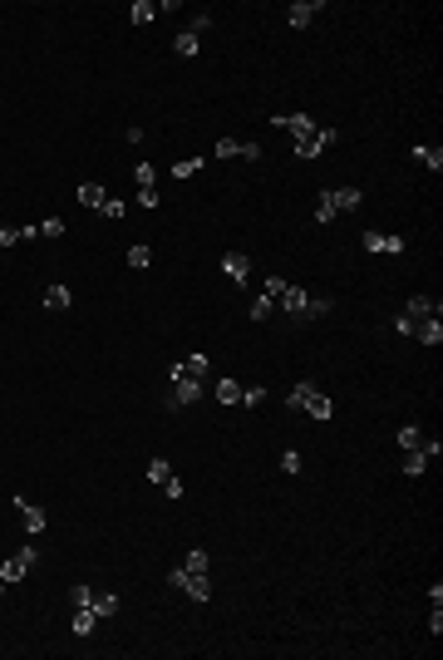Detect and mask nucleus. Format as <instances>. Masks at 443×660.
I'll list each match as a JSON object with an SVG mask.
<instances>
[{
	"label": "nucleus",
	"instance_id": "nucleus-21",
	"mask_svg": "<svg viewBox=\"0 0 443 660\" xmlns=\"http://www.w3.org/2000/svg\"><path fill=\"white\" fill-rule=\"evenodd\" d=\"M25 237H40V227H0V247H15Z\"/></svg>",
	"mask_w": 443,
	"mask_h": 660
},
{
	"label": "nucleus",
	"instance_id": "nucleus-22",
	"mask_svg": "<svg viewBox=\"0 0 443 660\" xmlns=\"http://www.w3.org/2000/svg\"><path fill=\"white\" fill-rule=\"evenodd\" d=\"M94 616H99V621H103V616H119V596H114V591L94 596Z\"/></svg>",
	"mask_w": 443,
	"mask_h": 660
},
{
	"label": "nucleus",
	"instance_id": "nucleus-34",
	"mask_svg": "<svg viewBox=\"0 0 443 660\" xmlns=\"http://www.w3.org/2000/svg\"><path fill=\"white\" fill-rule=\"evenodd\" d=\"M99 217H124V197H103V207H99Z\"/></svg>",
	"mask_w": 443,
	"mask_h": 660
},
{
	"label": "nucleus",
	"instance_id": "nucleus-5",
	"mask_svg": "<svg viewBox=\"0 0 443 660\" xmlns=\"http://www.w3.org/2000/svg\"><path fill=\"white\" fill-rule=\"evenodd\" d=\"M30 567H35V547H20L10 562H0V581L15 586V581H25V572H30Z\"/></svg>",
	"mask_w": 443,
	"mask_h": 660
},
{
	"label": "nucleus",
	"instance_id": "nucleus-11",
	"mask_svg": "<svg viewBox=\"0 0 443 660\" xmlns=\"http://www.w3.org/2000/svg\"><path fill=\"white\" fill-rule=\"evenodd\" d=\"M202 374H207V355H202V350L173 365V379H202Z\"/></svg>",
	"mask_w": 443,
	"mask_h": 660
},
{
	"label": "nucleus",
	"instance_id": "nucleus-8",
	"mask_svg": "<svg viewBox=\"0 0 443 660\" xmlns=\"http://www.w3.org/2000/svg\"><path fill=\"white\" fill-rule=\"evenodd\" d=\"M15 513H20V522H25V532H30V537H40V532H44V508H35L30 498H15Z\"/></svg>",
	"mask_w": 443,
	"mask_h": 660
},
{
	"label": "nucleus",
	"instance_id": "nucleus-4",
	"mask_svg": "<svg viewBox=\"0 0 443 660\" xmlns=\"http://www.w3.org/2000/svg\"><path fill=\"white\" fill-rule=\"evenodd\" d=\"M202 399V379H173V390H168V399H162V409H187V404H197Z\"/></svg>",
	"mask_w": 443,
	"mask_h": 660
},
{
	"label": "nucleus",
	"instance_id": "nucleus-17",
	"mask_svg": "<svg viewBox=\"0 0 443 660\" xmlns=\"http://www.w3.org/2000/svg\"><path fill=\"white\" fill-rule=\"evenodd\" d=\"M212 395H217V404H242V384L237 379H217Z\"/></svg>",
	"mask_w": 443,
	"mask_h": 660
},
{
	"label": "nucleus",
	"instance_id": "nucleus-37",
	"mask_svg": "<svg viewBox=\"0 0 443 660\" xmlns=\"http://www.w3.org/2000/svg\"><path fill=\"white\" fill-rule=\"evenodd\" d=\"M281 473H301V454H296V449L281 454Z\"/></svg>",
	"mask_w": 443,
	"mask_h": 660
},
{
	"label": "nucleus",
	"instance_id": "nucleus-35",
	"mask_svg": "<svg viewBox=\"0 0 443 660\" xmlns=\"http://www.w3.org/2000/svg\"><path fill=\"white\" fill-rule=\"evenodd\" d=\"M242 404H251V409H256V404H266V390H261V384H251V390H242Z\"/></svg>",
	"mask_w": 443,
	"mask_h": 660
},
{
	"label": "nucleus",
	"instance_id": "nucleus-9",
	"mask_svg": "<svg viewBox=\"0 0 443 660\" xmlns=\"http://www.w3.org/2000/svg\"><path fill=\"white\" fill-rule=\"evenodd\" d=\"M222 271H227V277L242 286V281L251 277V256H246V251H227V256H222Z\"/></svg>",
	"mask_w": 443,
	"mask_h": 660
},
{
	"label": "nucleus",
	"instance_id": "nucleus-10",
	"mask_svg": "<svg viewBox=\"0 0 443 660\" xmlns=\"http://www.w3.org/2000/svg\"><path fill=\"white\" fill-rule=\"evenodd\" d=\"M281 306H286L291 315H310V291H306V286H291V281H286V291H281Z\"/></svg>",
	"mask_w": 443,
	"mask_h": 660
},
{
	"label": "nucleus",
	"instance_id": "nucleus-39",
	"mask_svg": "<svg viewBox=\"0 0 443 660\" xmlns=\"http://www.w3.org/2000/svg\"><path fill=\"white\" fill-rule=\"evenodd\" d=\"M207 25H212V15H202V10H197V15H192V25H187V30H192V35H202V30H207Z\"/></svg>",
	"mask_w": 443,
	"mask_h": 660
},
{
	"label": "nucleus",
	"instance_id": "nucleus-13",
	"mask_svg": "<svg viewBox=\"0 0 443 660\" xmlns=\"http://www.w3.org/2000/svg\"><path fill=\"white\" fill-rule=\"evenodd\" d=\"M428 315H438V301H433V296H414V301L404 306V320H414V325L428 320Z\"/></svg>",
	"mask_w": 443,
	"mask_h": 660
},
{
	"label": "nucleus",
	"instance_id": "nucleus-29",
	"mask_svg": "<svg viewBox=\"0 0 443 660\" xmlns=\"http://www.w3.org/2000/svg\"><path fill=\"white\" fill-rule=\"evenodd\" d=\"M40 232H44L49 242H60V237H65V217H44V222H40Z\"/></svg>",
	"mask_w": 443,
	"mask_h": 660
},
{
	"label": "nucleus",
	"instance_id": "nucleus-7",
	"mask_svg": "<svg viewBox=\"0 0 443 660\" xmlns=\"http://www.w3.org/2000/svg\"><path fill=\"white\" fill-rule=\"evenodd\" d=\"M325 202L335 207V217H340V212H355V207L365 202V192H360V188H325Z\"/></svg>",
	"mask_w": 443,
	"mask_h": 660
},
{
	"label": "nucleus",
	"instance_id": "nucleus-16",
	"mask_svg": "<svg viewBox=\"0 0 443 660\" xmlns=\"http://www.w3.org/2000/svg\"><path fill=\"white\" fill-rule=\"evenodd\" d=\"M40 301H44V311H69V301H74V296H69V286H44V296H40Z\"/></svg>",
	"mask_w": 443,
	"mask_h": 660
},
{
	"label": "nucleus",
	"instance_id": "nucleus-26",
	"mask_svg": "<svg viewBox=\"0 0 443 660\" xmlns=\"http://www.w3.org/2000/svg\"><path fill=\"white\" fill-rule=\"evenodd\" d=\"M414 158L424 163V168H433V173L443 168V148H414Z\"/></svg>",
	"mask_w": 443,
	"mask_h": 660
},
{
	"label": "nucleus",
	"instance_id": "nucleus-12",
	"mask_svg": "<svg viewBox=\"0 0 443 660\" xmlns=\"http://www.w3.org/2000/svg\"><path fill=\"white\" fill-rule=\"evenodd\" d=\"M271 124H276V129H291L296 138L315 129V119H310V114H271Z\"/></svg>",
	"mask_w": 443,
	"mask_h": 660
},
{
	"label": "nucleus",
	"instance_id": "nucleus-27",
	"mask_svg": "<svg viewBox=\"0 0 443 660\" xmlns=\"http://www.w3.org/2000/svg\"><path fill=\"white\" fill-rule=\"evenodd\" d=\"M148 261H153V247H143V242H138V247H128V266H133V271H143Z\"/></svg>",
	"mask_w": 443,
	"mask_h": 660
},
{
	"label": "nucleus",
	"instance_id": "nucleus-20",
	"mask_svg": "<svg viewBox=\"0 0 443 660\" xmlns=\"http://www.w3.org/2000/svg\"><path fill=\"white\" fill-rule=\"evenodd\" d=\"M168 478H178L168 459H153V463H148V483H158V488H162V483H168Z\"/></svg>",
	"mask_w": 443,
	"mask_h": 660
},
{
	"label": "nucleus",
	"instance_id": "nucleus-31",
	"mask_svg": "<svg viewBox=\"0 0 443 660\" xmlns=\"http://www.w3.org/2000/svg\"><path fill=\"white\" fill-rule=\"evenodd\" d=\"M183 567H192V572H207L212 562H207V552H202V547H192V552L183 557Z\"/></svg>",
	"mask_w": 443,
	"mask_h": 660
},
{
	"label": "nucleus",
	"instance_id": "nucleus-19",
	"mask_svg": "<svg viewBox=\"0 0 443 660\" xmlns=\"http://www.w3.org/2000/svg\"><path fill=\"white\" fill-rule=\"evenodd\" d=\"M94 626H99L94 607H79V611H74V636H94Z\"/></svg>",
	"mask_w": 443,
	"mask_h": 660
},
{
	"label": "nucleus",
	"instance_id": "nucleus-30",
	"mask_svg": "<svg viewBox=\"0 0 443 660\" xmlns=\"http://www.w3.org/2000/svg\"><path fill=\"white\" fill-rule=\"evenodd\" d=\"M192 173H202V158H183V163H173V178H192Z\"/></svg>",
	"mask_w": 443,
	"mask_h": 660
},
{
	"label": "nucleus",
	"instance_id": "nucleus-14",
	"mask_svg": "<svg viewBox=\"0 0 443 660\" xmlns=\"http://www.w3.org/2000/svg\"><path fill=\"white\" fill-rule=\"evenodd\" d=\"M315 15H320V0H315V6H310V0H296V6L286 10V20H291L296 30H306V25H310Z\"/></svg>",
	"mask_w": 443,
	"mask_h": 660
},
{
	"label": "nucleus",
	"instance_id": "nucleus-36",
	"mask_svg": "<svg viewBox=\"0 0 443 660\" xmlns=\"http://www.w3.org/2000/svg\"><path fill=\"white\" fill-rule=\"evenodd\" d=\"M315 222H335V207L325 202V192H320V202H315Z\"/></svg>",
	"mask_w": 443,
	"mask_h": 660
},
{
	"label": "nucleus",
	"instance_id": "nucleus-33",
	"mask_svg": "<svg viewBox=\"0 0 443 660\" xmlns=\"http://www.w3.org/2000/svg\"><path fill=\"white\" fill-rule=\"evenodd\" d=\"M133 178H138V188H153L158 168H153V163H138V168H133Z\"/></svg>",
	"mask_w": 443,
	"mask_h": 660
},
{
	"label": "nucleus",
	"instance_id": "nucleus-24",
	"mask_svg": "<svg viewBox=\"0 0 443 660\" xmlns=\"http://www.w3.org/2000/svg\"><path fill=\"white\" fill-rule=\"evenodd\" d=\"M428 438H424V429H414V424H404L399 429V449H424Z\"/></svg>",
	"mask_w": 443,
	"mask_h": 660
},
{
	"label": "nucleus",
	"instance_id": "nucleus-28",
	"mask_svg": "<svg viewBox=\"0 0 443 660\" xmlns=\"http://www.w3.org/2000/svg\"><path fill=\"white\" fill-rule=\"evenodd\" d=\"M271 311H276V296H266V291H261V296L251 301V320H266Z\"/></svg>",
	"mask_w": 443,
	"mask_h": 660
},
{
	"label": "nucleus",
	"instance_id": "nucleus-38",
	"mask_svg": "<svg viewBox=\"0 0 443 660\" xmlns=\"http://www.w3.org/2000/svg\"><path fill=\"white\" fill-rule=\"evenodd\" d=\"M74 607H94V586H84V581L74 586Z\"/></svg>",
	"mask_w": 443,
	"mask_h": 660
},
{
	"label": "nucleus",
	"instance_id": "nucleus-6",
	"mask_svg": "<svg viewBox=\"0 0 443 660\" xmlns=\"http://www.w3.org/2000/svg\"><path fill=\"white\" fill-rule=\"evenodd\" d=\"M360 247H365V251H384V256H399V251H404V237H394V232H374V227H369V232L360 237Z\"/></svg>",
	"mask_w": 443,
	"mask_h": 660
},
{
	"label": "nucleus",
	"instance_id": "nucleus-41",
	"mask_svg": "<svg viewBox=\"0 0 443 660\" xmlns=\"http://www.w3.org/2000/svg\"><path fill=\"white\" fill-rule=\"evenodd\" d=\"M0 586H6V581H0Z\"/></svg>",
	"mask_w": 443,
	"mask_h": 660
},
{
	"label": "nucleus",
	"instance_id": "nucleus-23",
	"mask_svg": "<svg viewBox=\"0 0 443 660\" xmlns=\"http://www.w3.org/2000/svg\"><path fill=\"white\" fill-rule=\"evenodd\" d=\"M103 197H108V192H103L99 183H84V188H79V202H84V207H94V212L103 207Z\"/></svg>",
	"mask_w": 443,
	"mask_h": 660
},
{
	"label": "nucleus",
	"instance_id": "nucleus-40",
	"mask_svg": "<svg viewBox=\"0 0 443 660\" xmlns=\"http://www.w3.org/2000/svg\"><path fill=\"white\" fill-rule=\"evenodd\" d=\"M138 202H143V207H158V188H138Z\"/></svg>",
	"mask_w": 443,
	"mask_h": 660
},
{
	"label": "nucleus",
	"instance_id": "nucleus-32",
	"mask_svg": "<svg viewBox=\"0 0 443 660\" xmlns=\"http://www.w3.org/2000/svg\"><path fill=\"white\" fill-rule=\"evenodd\" d=\"M212 153H217V158H242V143H237V138H222Z\"/></svg>",
	"mask_w": 443,
	"mask_h": 660
},
{
	"label": "nucleus",
	"instance_id": "nucleus-18",
	"mask_svg": "<svg viewBox=\"0 0 443 660\" xmlns=\"http://www.w3.org/2000/svg\"><path fill=\"white\" fill-rule=\"evenodd\" d=\"M173 54H178V60H192V54H197V35H192V30H178Z\"/></svg>",
	"mask_w": 443,
	"mask_h": 660
},
{
	"label": "nucleus",
	"instance_id": "nucleus-1",
	"mask_svg": "<svg viewBox=\"0 0 443 660\" xmlns=\"http://www.w3.org/2000/svg\"><path fill=\"white\" fill-rule=\"evenodd\" d=\"M286 404H291V409H301V414H310V419H320V424H325L330 414H335V404H330V395H320L315 384H296V390L286 395Z\"/></svg>",
	"mask_w": 443,
	"mask_h": 660
},
{
	"label": "nucleus",
	"instance_id": "nucleus-2",
	"mask_svg": "<svg viewBox=\"0 0 443 660\" xmlns=\"http://www.w3.org/2000/svg\"><path fill=\"white\" fill-rule=\"evenodd\" d=\"M168 581H173L178 591H187V596L197 601V607H202V601H212V581H207V572H192V567H173V572H168Z\"/></svg>",
	"mask_w": 443,
	"mask_h": 660
},
{
	"label": "nucleus",
	"instance_id": "nucleus-3",
	"mask_svg": "<svg viewBox=\"0 0 443 660\" xmlns=\"http://www.w3.org/2000/svg\"><path fill=\"white\" fill-rule=\"evenodd\" d=\"M335 129H310V133H301L296 138V158H320L325 148H335Z\"/></svg>",
	"mask_w": 443,
	"mask_h": 660
},
{
	"label": "nucleus",
	"instance_id": "nucleus-15",
	"mask_svg": "<svg viewBox=\"0 0 443 660\" xmlns=\"http://www.w3.org/2000/svg\"><path fill=\"white\" fill-rule=\"evenodd\" d=\"M414 336H419L424 345H443V320H438V315L419 320V325H414Z\"/></svg>",
	"mask_w": 443,
	"mask_h": 660
},
{
	"label": "nucleus",
	"instance_id": "nucleus-25",
	"mask_svg": "<svg viewBox=\"0 0 443 660\" xmlns=\"http://www.w3.org/2000/svg\"><path fill=\"white\" fill-rule=\"evenodd\" d=\"M153 15H158V6H153V0H133V10H128V20H133V25H148Z\"/></svg>",
	"mask_w": 443,
	"mask_h": 660
}]
</instances>
